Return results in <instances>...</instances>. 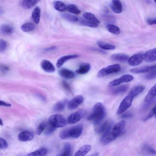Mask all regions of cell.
<instances>
[{"label": "cell", "mask_w": 156, "mask_h": 156, "mask_svg": "<svg viewBox=\"0 0 156 156\" xmlns=\"http://www.w3.org/2000/svg\"><path fill=\"white\" fill-rule=\"evenodd\" d=\"M129 87V86L128 85H122L113 88L111 90V92L114 95L121 94L127 91Z\"/></svg>", "instance_id": "ac0fdd59"}, {"label": "cell", "mask_w": 156, "mask_h": 156, "mask_svg": "<svg viewBox=\"0 0 156 156\" xmlns=\"http://www.w3.org/2000/svg\"><path fill=\"white\" fill-rule=\"evenodd\" d=\"M47 123L43 122L40 123L38 127L36 128L35 133L36 134L39 136L45 130Z\"/></svg>", "instance_id": "f35d334b"}, {"label": "cell", "mask_w": 156, "mask_h": 156, "mask_svg": "<svg viewBox=\"0 0 156 156\" xmlns=\"http://www.w3.org/2000/svg\"><path fill=\"white\" fill-rule=\"evenodd\" d=\"M110 7L112 11L115 13L119 14L122 12V5L121 1L119 0H113Z\"/></svg>", "instance_id": "4fadbf2b"}, {"label": "cell", "mask_w": 156, "mask_h": 156, "mask_svg": "<svg viewBox=\"0 0 156 156\" xmlns=\"http://www.w3.org/2000/svg\"><path fill=\"white\" fill-rule=\"evenodd\" d=\"M41 68L45 71L48 73L54 72L55 69L54 65L50 61L44 60L41 62Z\"/></svg>", "instance_id": "9a60e30c"}, {"label": "cell", "mask_w": 156, "mask_h": 156, "mask_svg": "<svg viewBox=\"0 0 156 156\" xmlns=\"http://www.w3.org/2000/svg\"><path fill=\"white\" fill-rule=\"evenodd\" d=\"M83 16L85 19L93 22L97 24H100V21L95 17V16L90 13L86 12L83 14Z\"/></svg>", "instance_id": "4dcf8cb0"}, {"label": "cell", "mask_w": 156, "mask_h": 156, "mask_svg": "<svg viewBox=\"0 0 156 156\" xmlns=\"http://www.w3.org/2000/svg\"><path fill=\"white\" fill-rule=\"evenodd\" d=\"M144 60V55L139 53L135 54L130 58L128 62L130 65L136 66L142 63Z\"/></svg>", "instance_id": "30bf717a"}, {"label": "cell", "mask_w": 156, "mask_h": 156, "mask_svg": "<svg viewBox=\"0 0 156 156\" xmlns=\"http://www.w3.org/2000/svg\"><path fill=\"white\" fill-rule=\"evenodd\" d=\"M48 151L45 148H41L29 153L27 156H45L47 154Z\"/></svg>", "instance_id": "cb8c5ba5"}, {"label": "cell", "mask_w": 156, "mask_h": 156, "mask_svg": "<svg viewBox=\"0 0 156 156\" xmlns=\"http://www.w3.org/2000/svg\"><path fill=\"white\" fill-rule=\"evenodd\" d=\"M62 85L65 90L70 92H71V88L70 85L66 81H62Z\"/></svg>", "instance_id": "bcb514c9"}, {"label": "cell", "mask_w": 156, "mask_h": 156, "mask_svg": "<svg viewBox=\"0 0 156 156\" xmlns=\"http://www.w3.org/2000/svg\"><path fill=\"white\" fill-rule=\"evenodd\" d=\"M56 46H51L50 47L46 48L45 49V50L46 52H50L56 50Z\"/></svg>", "instance_id": "816d5d0a"}, {"label": "cell", "mask_w": 156, "mask_h": 156, "mask_svg": "<svg viewBox=\"0 0 156 156\" xmlns=\"http://www.w3.org/2000/svg\"><path fill=\"white\" fill-rule=\"evenodd\" d=\"M147 23L150 25L156 24V18L149 19L147 20Z\"/></svg>", "instance_id": "c3c4849f"}, {"label": "cell", "mask_w": 156, "mask_h": 156, "mask_svg": "<svg viewBox=\"0 0 156 156\" xmlns=\"http://www.w3.org/2000/svg\"><path fill=\"white\" fill-rule=\"evenodd\" d=\"M145 79L148 80H152L156 79V70L149 72L145 77Z\"/></svg>", "instance_id": "b9f144b4"}, {"label": "cell", "mask_w": 156, "mask_h": 156, "mask_svg": "<svg viewBox=\"0 0 156 156\" xmlns=\"http://www.w3.org/2000/svg\"><path fill=\"white\" fill-rule=\"evenodd\" d=\"M134 98L133 97L129 94L124 98L118 109L117 111L118 115H120L123 113L131 106Z\"/></svg>", "instance_id": "8992f818"}, {"label": "cell", "mask_w": 156, "mask_h": 156, "mask_svg": "<svg viewBox=\"0 0 156 156\" xmlns=\"http://www.w3.org/2000/svg\"><path fill=\"white\" fill-rule=\"evenodd\" d=\"M144 59L148 62L156 60V48L147 51L144 54Z\"/></svg>", "instance_id": "5bb4252c"}, {"label": "cell", "mask_w": 156, "mask_h": 156, "mask_svg": "<svg viewBox=\"0 0 156 156\" xmlns=\"http://www.w3.org/2000/svg\"><path fill=\"white\" fill-rule=\"evenodd\" d=\"M35 28V26L33 23L27 22L23 24L20 28L24 32H28L34 30Z\"/></svg>", "instance_id": "f1b7e54d"}, {"label": "cell", "mask_w": 156, "mask_h": 156, "mask_svg": "<svg viewBox=\"0 0 156 156\" xmlns=\"http://www.w3.org/2000/svg\"><path fill=\"white\" fill-rule=\"evenodd\" d=\"M53 6L56 9L60 12H64L67 9V7L64 3L59 1H54Z\"/></svg>", "instance_id": "83f0119b"}, {"label": "cell", "mask_w": 156, "mask_h": 156, "mask_svg": "<svg viewBox=\"0 0 156 156\" xmlns=\"http://www.w3.org/2000/svg\"><path fill=\"white\" fill-rule=\"evenodd\" d=\"M34 137V134L32 132L26 130L20 133L18 136L19 141L26 142L31 141Z\"/></svg>", "instance_id": "8fae6325"}, {"label": "cell", "mask_w": 156, "mask_h": 156, "mask_svg": "<svg viewBox=\"0 0 156 156\" xmlns=\"http://www.w3.org/2000/svg\"><path fill=\"white\" fill-rule=\"evenodd\" d=\"M56 128L52 126L48 123L47 124L45 130V134L46 135H49L52 134L55 131Z\"/></svg>", "instance_id": "ab89813d"}, {"label": "cell", "mask_w": 156, "mask_h": 156, "mask_svg": "<svg viewBox=\"0 0 156 156\" xmlns=\"http://www.w3.org/2000/svg\"><path fill=\"white\" fill-rule=\"evenodd\" d=\"M72 148L69 143H66L64 147V151L63 153L58 156H71Z\"/></svg>", "instance_id": "d590c367"}, {"label": "cell", "mask_w": 156, "mask_h": 156, "mask_svg": "<svg viewBox=\"0 0 156 156\" xmlns=\"http://www.w3.org/2000/svg\"><path fill=\"white\" fill-rule=\"evenodd\" d=\"M154 2L156 3V1H155Z\"/></svg>", "instance_id": "9f6ffc18"}, {"label": "cell", "mask_w": 156, "mask_h": 156, "mask_svg": "<svg viewBox=\"0 0 156 156\" xmlns=\"http://www.w3.org/2000/svg\"><path fill=\"white\" fill-rule=\"evenodd\" d=\"M83 130V126L81 124L64 130L61 132L59 136L62 139H66L70 138H77L81 135Z\"/></svg>", "instance_id": "3957f363"}, {"label": "cell", "mask_w": 156, "mask_h": 156, "mask_svg": "<svg viewBox=\"0 0 156 156\" xmlns=\"http://www.w3.org/2000/svg\"><path fill=\"white\" fill-rule=\"evenodd\" d=\"M79 57V56L77 54L70 55L62 56L57 61L56 66L58 68H60L66 61L75 59Z\"/></svg>", "instance_id": "e0dca14e"}, {"label": "cell", "mask_w": 156, "mask_h": 156, "mask_svg": "<svg viewBox=\"0 0 156 156\" xmlns=\"http://www.w3.org/2000/svg\"><path fill=\"white\" fill-rule=\"evenodd\" d=\"M41 17V9L38 7H36L33 10L32 13V18L36 24L39 23Z\"/></svg>", "instance_id": "603a6c76"}, {"label": "cell", "mask_w": 156, "mask_h": 156, "mask_svg": "<svg viewBox=\"0 0 156 156\" xmlns=\"http://www.w3.org/2000/svg\"><path fill=\"white\" fill-rule=\"evenodd\" d=\"M121 66L119 64H115L109 65L104 68L98 72V77H104L113 73H116L120 71Z\"/></svg>", "instance_id": "5b68a950"}, {"label": "cell", "mask_w": 156, "mask_h": 156, "mask_svg": "<svg viewBox=\"0 0 156 156\" xmlns=\"http://www.w3.org/2000/svg\"><path fill=\"white\" fill-rule=\"evenodd\" d=\"M109 122L106 121L102 123L96 130L97 132L98 133H103L105 131L108 125Z\"/></svg>", "instance_id": "60d3db41"}, {"label": "cell", "mask_w": 156, "mask_h": 156, "mask_svg": "<svg viewBox=\"0 0 156 156\" xmlns=\"http://www.w3.org/2000/svg\"><path fill=\"white\" fill-rule=\"evenodd\" d=\"M155 117L156 118V114H155Z\"/></svg>", "instance_id": "6f0895ef"}, {"label": "cell", "mask_w": 156, "mask_h": 156, "mask_svg": "<svg viewBox=\"0 0 156 156\" xmlns=\"http://www.w3.org/2000/svg\"><path fill=\"white\" fill-rule=\"evenodd\" d=\"M134 79V77L132 75H124L119 79L114 80L109 83L108 86L109 87L117 86L123 83L130 82Z\"/></svg>", "instance_id": "ba28073f"}, {"label": "cell", "mask_w": 156, "mask_h": 156, "mask_svg": "<svg viewBox=\"0 0 156 156\" xmlns=\"http://www.w3.org/2000/svg\"><path fill=\"white\" fill-rule=\"evenodd\" d=\"M106 28L109 32L113 34L119 35L120 33V29L116 25L112 24H108L106 26Z\"/></svg>", "instance_id": "1f68e13d"}, {"label": "cell", "mask_w": 156, "mask_h": 156, "mask_svg": "<svg viewBox=\"0 0 156 156\" xmlns=\"http://www.w3.org/2000/svg\"><path fill=\"white\" fill-rule=\"evenodd\" d=\"M155 70H156V65L134 68L131 69L130 71L133 74H138L145 73Z\"/></svg>", "instance_id": "7c38bea8"}, {"label": "cell", "mask_w": 156, "mask_h": 156, "mask_svg": "<svg viewBox=\"0 0 156 156\" xmlns=\"http://www.w3.org/2000/svg\"><path fill=\"white\" fill-rule=\"evenodd\" d=\"M129 58L128 55L122 54H113L111 56V58L113 60L121 63H125L128 61Z\"/></svg>", "instance_id": "2e32d148"}, {"label": "cell", "mask_w": 156, "mask_h": 156, "mask_svg": "<svg viewBox=\"0 0 156 156\" xmlns=\"http://www.w3.org/2000/svg\"><path fill=\"white\" fill-rule=\"evenodd\" d=\"M59 75L62 77L67 79H72L75 77L74 73L66 69H62L59 71Z\"/></svg>", "instance_id": "7402d4cb"}, {"label": "cell", "mask_w": 156, "mask_h": 156, "mask_svg": "<svg viewBox=\"0 0 156 156\" xmlns=\"http://www.w3.org/2000/svg\"><path fill=\"white\" fill-rule=\"evenodd\" d=\"M39 1H22L20 3V6L25 9L32 8L37 4Z\"/></svg>", "instance_id": "44dd1931"}, {"label": "cell", "mask_w": 156, "mask_h": 156, "mask_svg": "<svg viewBox=\"0 0 156 156\" xmlns=\"http://www.w3.org/2000/svg\"><path fill=\"white\" fill-rule=\"evenodd\" d=\"M97 44L100 48L103 50H113L116 48L115 46L102 41H98L97 42Z\"/></svg>", "instance_id": "4316f807"}, {"label": "cell", "mask_w": 156, "mask_h": 156, "mask_svg": "<svg viewBox=\"0 0 156 156\" xmlns=\"http://www.w3.org/2000/svg\"><path fill=\"white\" fill-rule=\"evenodd\" d=\"M112 125L113 124L112 122H109L108 126L105 131L103 132V134L100 138V141L101 142H102L104 139L105 138L108 134L110 133L112 129Z\"/></svg>", "instance_id": "8d00e7d4"}, {"label": "cell", "mask_w": 156, "mask_h": 156, "mask_svg": "<svg viewBox=\"0 0 156 156\" xmlns=\"http://www.w3.org/2000/svg\"><path fill=\"white\" fill-rule=\"evenodd\" d=\"M1 70H2L3 71H6L9 70V68L6 66H1Z\"/></svg>", "instance_id": "f5cc1de1"}, {"label": "cell", "mask_w": 156, "mask_h": 156, "mask_svg": "<svg viewBox=\"0 0 156 156\" xmlns=\"http://www.w3.org/2000/svg\"><path fill=\"white\" fill-rule=\"evenodd\" d=\"M156 114V105L153 108L151 111H150L147 116L146 117H145V118L143 119V121H146L148 120L149 119L152 117L154 115H155Z\"/></svg>", "instance_id": "7bdbcfd3"}, {"label": "cell", "mask_w": 156, "mask_h": 156, "mask_svg": "<svg viewBox=\"0 0 156 156\" xmlns=\"http://www.w3.org/2000/svg\"><path fill=\"white\" fill-rule=\"evenodd\" d=\"M99 154L98 153H96L92 155L91 156H98Z\"/></svg>", "instance_id": "db71d44e"}, {"label": "cell", "mask_w": 156, "mask_h": 156, "mask_svg": "<svg viewBox=\"0 0 156 156\" xmlns=\"http://www.w3.org/2000/svg\"><path fill=\"white\" fill-rule=\"evenodd\" d=\"M67 9L69 12L74 14H79L81 13L80 10L74 4L69 5L67 7Z\"/></svg>", "instance_id": "74e56055"}, {"label": "cell", "mask_w": 156, "mask_h": 156, "mask_svg": "<svg viewBox=\"0 0 156 156\" xmlns=\"http://www.w3.org/2000/svg\"><path fill=\"white\" fill-rule=\"evenodd\" d=\"M125 122L121 121L117 123L111 131L104 139L102 143L104 145L110 143L115 140L121 135L125 125Z\"/></svg>", "instance_id": "7a4b0ae2"}, {"label": "cell", "mask_w": 156, "mask_h": 156, "mask_svg": "<svg viewBox=\"0 0 156 156\" xmlns=\"http://www.w3.org/2000/svg\"><path fill=\"white\" fill-rule=\"evenodd\" d=\"M106 115L105 109L103 104L98 102L94 106L92 113L87 118L89 121H92L94 125L100 124Z\"/></svg>", "instance_id": "6da1fadb"}, {"label": "cell", "mask_w": 156, "mask_h": 156, "mask_svg": "<svg viewBox=\"0 0 156 156\" xmlns=\"http://www.w3.org/2000/svg\"><path fill=\"white\" fill-rule=\"evenodd\" d=\"M14 29L12 26L7 24L3 25L1 27V33L5 35H9L13 33Z\"/></svg>", "instance_id": "484cf974"}, {"label": "cell", "mask_w": 156, "mask_h": 156, "mask_svg": "<svg viewBox=\"0 0 156 156\" xmlns=\"http://www.w3.org/2000/svg\"><path fill=\"white\" fill-rule=\"evenodd\" d=\"M0 106H4L10 107L11 106L10 104L5 102L3 101H0Z\"/></svg>", "instance_id": "681fc988"}, {"label": "cell", "mask_w": 156, "mask_h": 156, "mask_svg": "<svg viewBox=\"0 0 156 156\" xmlns=\"http://www.w3.org/2000/svg\"><path fill=\"white\" fill-rule=\"evenodd\" d=\"M1 125L2 126L3 125V123L1 119Z\"/></svg>", "instance_id": "11a10c76"}, {"label": "cell", "mask_w": 156, "mask_h": 156, "mask_svg": "<svg viewBox=\"0 0 156 156\" xmlns=\"http://www.w3.org/2000/svg\"><path fill=\"white\" fill-rule=\"evenodd\" d=\"M86 111L81 109L72 114L67 118L66 121L69 124H73L79 122L85 115Z\"/></svg>", "instance_id": "52a82bcc"}, {"label": "cell", "mask_w": 156, "mask_h": 156, "mask_svg": "<svg viewBox=\"0 0 156 156\" xmlns=\"http://www.w3.org/2000/svg\"><path fill=\"white\" fill-rule=\"evenodd\" d=\"M80 23L83 25L91 28H96L98 27V24L90 21L85 18L80 20Z\"/></svg>", "instance_id": "e575fe53"}, {"label": "cell", "mask_w": 156, "mask_h": 156, "mask_svg": "<svg viewBox=\"0 0 156 156\" xmlns=\"http://www.w3.org/2000/svg\"><path fill=\"white\" fill-rule=\"evenodd\" d=\"M84 98L82 95H78L72 99L68 103L67 108L70 110H74L84 101Z\"/></svg>", "instance_id": "9c48e42d"}, {"label": "cell", "mask_w": 156, "mask_h": 156, "mask_svg": "<svg viewBox=\"0 0 156 156\" xmlns=\"http://www.w3.org/2000/svg\"><path fill=\"white\" fill-rule=\"evenodd\" d=\"M133 116V114L132 113H127L123 114L122 116V117L123 118H127L132 117Z\"/></svg>", "instance_id": "f907efd6"}, {"label": "cell", "mask_w": 156, "mask_h": 156, "mask_svg": "<svg viewBox=\"0 0 156 156\" xmlns=\"http://www.w3.org/2000/svg\"><path fill=\"white\" fill-rule=\"evenodd\" d=\"M90 145H85L81 147L76 152L74 156H85L91 149Z\"/></svg>", "instance_id": "d6986e66"}, {"label": "cell", "mask_w": 156, "mask_h": 156, "mask_svg": "<svg viewBox=\"0 0 156 156\" xmlns=\"http://www.w3.org/2000/svg\"><path fill=\"white\" fill-rule=\"evenodd\" d=\"M7 43L6 41L3 39L0 40V51L3 53L6 50L7 48Z\"/></svg>", "instance_id": "ee69618b"}, {"label": "cell", "mask_w": 156, "mask_h": 156, "mask_svg": "<svg viewBox=\"0 0 156 156\" xmlns=\"http://www.w3.org/2000/svg\"><path fill=\"white\" fill-rule=\"evenodd\" d=\"M91 67V65L89 64H83L80 66L79 69L76 71V73L79 75L86 74L90 70Z\"/></svg>", "instance_id": "ffe728a7"}, {"label": "cell", "mask_w": 156, "mask_h": 156, "mask_svg": "<svg viewBox=\"0 0 156 156\" xmlns=\"http://www.w3.org/2000/svg\"><path fill=\"white\" fill-rule=\"evenodd\" d=\"M156 96V84L154 86L149 92L145 98V101L148 102L153 100Z\"/></svg>", "instance_id": "d4e9b609"}, {"label": "cell", "mask_w": 156, "mask_h": 156, "mask_svg": "<svg viewBox=\"0 0 156 156\" xmlns=\"http://www.w3.org/2000/svg\"><path fill=\"white\" fill-rule=\"evenodd\" d=\"M0 149H7L8 147V144L6 140L1 138H0Z\"/></svg>", "instance_id": "f6af8a7d"}, {"label": "cell", "mask_w": 156, "mask_h": 156, "mask_svg": "<svg viewBox=\"0 0 156 156\" xmlns=\"http://www.w3.org/2000/svg\"><path fill=\"white\" fill-rule=\"evenodd\" d=\"M66 101H60L56 104L54 106L53 110L56 112L63 111L65 107Z\"/></svg>", "instance_id": "836d02e7"}, {"label": "cell", "mask_w": 156, "mask_h": 156, "mask_svg": "<svg viewBox=\"0 0 156 156\" xmlns=\"http://www.w3.org/2000/svg\"><path fill=\"white\" fill-rule=\"evenodd\" d=\"M144 89V87L143 86H138L134 88L130 92L129 94L134 98L137 96L140 93H141L143 91Z\"/></svg>", "instance_id": "f546056e"}, {"label": "cell", "mask_w": 156, "mask_h": 156, "mask_svg": "<svg viewBox=\"0 0 156 156\" xmlns=\"http://www.w3.org/2000/svg\"><path fill=\"white\" fill-rule=\"evenodd\" d=\"M48 123L52 126L57 128L65 126L67 122L63 116L57 114L51 116L48 119Z\"/></svg>", "instance_id": "277c9868"}, {"label": "cell", "mask_w": 156, "mask_h": 156, "mask_svg": "<svg viewBox=\"0 0 156 156\" xmlns=\"http://www.w3.org/2000/svg\"><path fill=\"white\" fill-rule=\"evenodd\" d=\"M145 148L147 150V152L149 154L153 155H156V151L153 149L147 147H145Z\"/></svg>", "instance_id": "7dc6e473"}, {"label": "cell", "mask_w": 156, "mask_h": 156, "mask_svg": "<svg viewBox=\"0 0 156 156\" xmlns=\"http://www.w3.org/2000/svg\"><path fill=\"white\" fill-rule=\"evenodd\" d=\"M61 15L62 18L71 22H76L79 20V19L73 15L65 13L62 14Z\"/></svg>", "instance_id": "d6a6232c"}]
</instances>
